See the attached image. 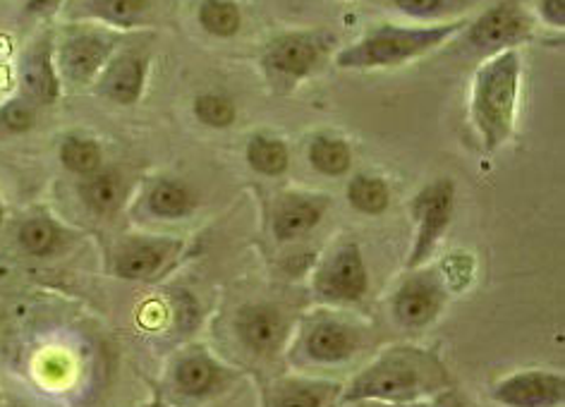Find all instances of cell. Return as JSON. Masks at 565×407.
<instances>
[{"label":"cell","instance_id":"cell-1","mask_svg":"<svg viewBox=\"0 0 565 407\" xmlns=\"http://www.w3.org/2000/svg\"><path fill=\"white\" fill-rule=\"evenodd\" d=\"M450 388L446 364L415 345H393L343 386L333 407H352L366 400L415 403L429 400Z\"/></svg>","mask_w":565,"mask_h":407},{"label":"cell","instance_id":"cell-2","mask_svg":"<svg viewBox=\"0 0 565 407\" xmlns=\"http://www.w3.org/2000/svg\"><path fill=\"white\" fill-rule=\"evenodd\" d=\"M522 63L518 51L489 55L475 69L470 89V125L484 151L501 149L515 132Z\"/></svg>","mask_w":565,"mask_h":407},{"label":"cell","instance_id":"cell-3","mask_svg":"<svg viewBox=\"0 0 565 407\" xmlns=\"http://www.w3.org/2000/svg\"><path fill=\"white\" fill-rule=\"evenodd\" d=\"M468 20H450L439 24H381L366 32L355 44L335 53L341 69H391L405 65L419 55L444 46L446 41L462 34Z\"/></svg>","mask_w":565,"mask_h":407},{"label":"cell","instance_id":"cell-4","mask_svg":"<svg viewBox=\"0 0 565 407\" xmlns=\"http://www.w3.org/2000/svg\"><path fill=\"white\" fill-rule=\"evenodd\" d=\"M333 46L327 32H286L266 44L262 53V73L268 87L290 94L319 67L323 55Z\"/></svg>","mask_w":565,"mask_h":407},{"label":"cell","instance_id":"cell-5","mask_svg":"<svg viewBox=\"0 0 565 407\" xmlns=\"http://www.w3.org/2000/svg\"><path fill=\"white\" fill-rule=\"evenodd\" d=\"M456 214V182L439 178L424 185L409 202V216L415 223L413 247L407 255V271L422 269L434 257Z\"/></svg>","mask_w":565,"mask_h":407},{"label":"cell","instance_id":"cell-6","mask_svg":"<svg viewBox=\"0 0 565 407\" xmlns=\"http://www.w3.org/2000/svg\"><path fill=\"white\" fill-rule=\"evenodd\" d=\"M120 34L108 26L77 24L63 32L61 44L55 46V65L63 82L73 87L96 82L106 63L118 51Z\"/></svg>","mask_w":565,"mask_h":407},{"label":"cell","instance_id":"cell-7","mask_svg":"<svg viewBox=\"0 0 565 407\" xmlns=\"http://www.w3.org/2000/svg\"><path fill=\"white\" fill-rule=\"evenodd\" d=\"M315 294L327 304L362 302L370 290V269L358 243L343 240L333 245L317 264L312 276Z\"/></svg>","mask_w":565,"mask_h":407},{"label":"cell","instance_id":"cell-8","mask_svg":"<svg viewBox=\"0 0 565 407\" xmlns=\"http://www.w3.org/2000/svg\"><path fill=\"white\" fill-rule=\"evenodd\" d=\"M362 345V331L331 312H317L302 321L295 355L317 367H335L348 362Z\"/></svg>","mask_w":565,"mask_h":407},{"label":"cell","instance_id":"cell-9","mask_svg":"<svg viewBox=\"0 0 565 407\" xmlns=\"http://www.w3.org/2000/svg\"><path fill=\"white\" fill-rule=\"evenodd\" d=\"M462 32L465 44L482 55L484 61L489 55L515 51L520 44H525L527 39H532L534 24L530 12L518 0H503V3L482 12L475 22H468Z\"/></svg>","mask_w":565,"mask_h":407},{"label":"cell","instance_id":"cell-10","mask_svg":"<svg viewBox=\"0 0 565 407\" xmlns=\"http://www.w3.org/2000/svg\"><path fill=\"white\" fill-rule=\"evenodd\" d=\"M448 300L446 278L439 271L422 269L409 271L391 300V312L395 324L407 331H422L431 326L441 317Z\"/></svg>","mask_w":565,"mask_h":407},{"label":"cell","instance_id":"cell-11","mask_svg":"<svg viewBox=\"0 0 565 407\" xmlns=\"http://www.w3.org/2000/svg\"><path fill=\"white\" fill-rule=\"evenodd\" d=\"M491 400L501 407H561L565 376L548 369H522L491 386Z\"/></svg>","mask_w":565,"mask_h":407},{"label":"cell","instance_id":"cell-12","mask_svg":"<svg viewBox=\"0 0 565 407\" xmlns=\"http://www.w3.org/2000/svg\"><path fill=\"white\" fill-rule=\"evenodd\" d=\"M331 200L319 192H282L271 208V231L278 243H295L312 233L327 216Z\"/></svg>","mask_w":565,"mask_h":407},{"label":"cell","instance_id":"cell-13","mask_svg":"<svg viewBox=\"0 0 565 407\" xmlns=\"http://www.w3.org/2000/svg\"><path fill=\"white\" fill-rule=\"evenodd\" d=\"M231 376L233 374L202 345L182 350V353L173 360V367H171L173 390L180 393L182 398H194V400L214 396V393L221 390Z\"/></svg>","mask_w":565,"mask_h":407},{"label":"cell","instance_id":"cell-14","mask_svg":"<svg viewBox=\"0 0 565 407\" xmlns=\"http://www.w3.org/2000/svg\"><path fill=\"white\" fill-rule=\"evenodd\" d=\"M288 317L278 304H247L235 317V333L249 353L271 357L288 341Z\"/></svg>","mask_w":565,"mask_h":407},{"label":"cell","instance_id":"cell-15","mask_svg":"<svg viewBox=\"0 0 565 407\" xmlns=\"http://www.w3.org/2000/svg\"><path fill=\"white\" fill-rule=\"evenodd\" d=\"M178 249L180 240L168 237H130L113 255V274L122 280H151L166 271Z\"/></svg>","mask_w":565,"mask_h":407},{"label":"cell","instance_id":"cell-16","mask_svg":"<svg viewBox=\"0 0 565 407\" xmlns=\"http://www.w3.org/2000/svg\"><path fill=\"white\" fill-rule=\"evenodd\" d=\"M22 96L30 98L36 106H51L58 101L63 92V79L55 65V41L53 34L46 32L32 41L26 49L20 69Z\"/></svg>","mask_w":565,"mask_h":407},{"label":"cell","instance_id":"cell-17","mask_svg":"<svg viewBox=\"0 0 565 407\" xmlns=\"http://www.w3.org/2000/svg\"><path fill=\"white\" fill-rule=\"evenodd\" d=\"M147 69V55L137 51H116L102 75L96 77V92L118 106H132L145 92Z\"/></svg>","mask_w":565,"mask_h":407},{"label":"cell","instance_id":"cell-18","mask_svg":"<svg viewBox=\"0 0 565 407\" xmlns=\"http://www.w3.org/2000/svg\"><path fill=\"white\" fill-rule=\"evenodd\" d=\"M153 0H73V18L92 20L113 32H130L145 26L151 18Z\"/></svg>","mask_w":565,"mask_h":407},{"label":"cell","instance_id":"cell-19","mask_svg":"<svg viewBox=\"0 0 565 407\" xmlns=\"http://www.w3.org/2000/svg\"><path fill=\"white\" fill-rule=\"evenodd\" d=\"M343 384L331 378L290 376L274 386L271 407H333Z\"/></svg>","mask_w":565,"mask_h":407},{"label":"cell","instance_id":"cell-20","mask_svg":"<svg viewBox=\"0 0 565 407\" xmlns=\"http://www.w3.org/2000/svg\"><path fill=\"white\" fill-rule=\"evenodd\" d=\"M145 202L151 216L166 218V221L185 218L196 208L194 192L185 185V182L173 180V178H161L157 182H151Z\"/></svg>","mask_w":565,"mask_h":407},{"label":"cell","instance_id":"cell-21","mask_svg":"<svg viewBox=\"0 0 565 407\" xmlns=\"http://www.w3.org/2000/svg\"><path fill=\"white\" fill-rule=\"evenodd\" d=\"M307 161L317 173L327 178H341L352 168V149L343 137L331 132H319L309 139Z\"/></svg>","mask_w":565,"mask_h":407},{"label":"cell","instance_id":"cell-22","mask_svg":"<svg viewBox=\"0 0 565 407\" xmlns=\"http://www.w3.org/2000/svg\"><path fill=\"white\" fill-rule=\"evenodd\" d=\"M79 194L87 208H92L98 216H108L113 212H118L122 204V178L116 171H104L98 168L96 173L82 178L79 182Z\"/></svg>","mask_w":565,"mask_h":407},{"label":"cell","instance_id":"cell-23","mask_svg":"<svg viewBox=\"0 0 565 407\" xmlns=\"http://www.w3.org/2000/svg\"><path fill=\"white\" fill-rule=\"evenodd\" d=\"M245 161L254 173L264 178H278L288 171L290 165V151L282 139L274 135H254L245 147Z\"/></svg>","mask_w":565,"mask_h":407},{"label":"cell","instance_id":"cell-24","mask_svg":"<svg viewBox=\"0 0 565 407\" xmlns=\"http://www.w3.org/2000/svg\"><path fill=\"white\" fill-rule=\"evenodd\" d=\"M345 200L358 214L381 216V214H386L391 206V188L384 178L370 175V173H358V175H352L348 182Z\"/></svg>","mask_w":565,"mask_h":407},{"label":"cell","instance_id":"cell-25","mask_svg":"<svg viewBox=\"0 0 565 407\" xmlns=\"http://www.w3.org/2000/svg\"><path fill=\"white\" fill-rule=\"evenodd\" d=\"M196 22L209 36L233 39L243 26V10L235 0H200Z\"/></svg>","mask_w":565,"mask_h":407},{"label":"cell","instance_id":"cell-26","mask_svg":"<svg viewBox=\"0 0 565 407\" xmlns=\"http://www.w3.org/2000/svg\"><path fill=\"white\" fill-rule=\"evenodd\" d=\"M20 247L32 257H51L63 243V233L55 226V221L49 216H32L26 218L18 231Z\"/></svg>","mask_w":565,"mask_h":407},{"label":"cell","instance_id":"cell-27","mask_svg":"<svg viewBox=\"0 0 565 407\" xmlns=\"http://www.w3.org/2000/svg\"><path fill=\"white\" fill-rule=\"evenodd\" d=\"M58 157L67 171L79 175V178H87V175L96 173L104 161L102 147H98L94 139L84 137V135H67L61 142Z\"/></svg>","mask_w":565,"mask_h":407},{"label":"cell","instance_id":"cell-28","mask_svg":"<svg viewBox=\"0 0 565 407\" xmlns=\"http://www.w3.org/2000/svg\"><path fill=\"white\" fill-rule=\"evenodd\" d=\"M388 3L403 12L405 18L424 24H439L436 20L458 15L472 0H388Z\"/></svg>","mask_w":565,"mask_h":407},{"label":"cell","instance_id":"cell-29","mask_svg":"<svg viewBox=\"0 0 565 407\" xmlns=\"http://www.w3.org/2000/svg\"><path fill=\"white\" fill-rule=\"evenodd\" d=\"M192 108H194V118L202 125H206V128H214V130L231 128L237 118L235 104L223 94H211V92L200 94L194 98Z\"/></svg>","mask_w":565,"mask_h":407},{"label":"cell","instance_id":"cell-30","mask_svg":"<svg viewBox=\"0 0 565 407\" xmlns=\"http://www.w3.org/2000/svg\"><path fill=\"white\" fill-rule=\"evenodd\" d=\"M36 104L26 96H15L0 106V132L8 135H24L34 128L36 122Z\"/></svg>","mask_w":565,"mask_h":407},{"label":"cell","instance_id":"cell-31","mask_svg":"<svg viewBox=\"0 0 565 407\" xmlns=\"http://www.w3.org/2000/svg\"><path fill=\"white\" fill-rule=\"evenodd\" d=\"M536 15L551 30H565V0H536Z\"/></svg>","mask_w":565,"mask_h":407},{"label":"cell","instance_id":"cell-32","mask_svg":"<svg viewBox=\"0 0 565 407\" xmlns=\"http://www.w3.org/2000/svg\"><path fill=\"white\" fill-rule=\"evenodd\" d=\"M63 3H65V0H26L24 15L46 20V18H53L55 12L63 8Z\"/></svg>","mask_w":565,"mask_h":407},{"label":"cell","instance_id":"cell-33","mask_svg":"<svg viewBox=\"0 0 565 407\" xmlns=\"http://www.w3.org/2000/svg\"><path fill=\"white\" fill-rule=\"evenodd\" d=\"M429 407H468V405L460 400V396H458L456 390L446 388L441 393H436V396L429 400Z\"/></svg>","mask_w":565,"mask_h":407},{"label":"cell","instance_id":"cell-34","mask_svg":"<svg viewBox=\"0 0 565 407\" xmlns=\"http://www.w3.org/2000/svg\"><path fill=\"white\" fill-rule=\"evenodd\" d=\"M352 407H429V400H415V403H379V400H366L358 403Z\"/></svg>","mask_w":565,"mask_h":407},{"label":"cell","instance_id":"cell-35","mask_svg":"<svg viewBox=\"0 0 565 407\" xmlns=\"http://www.w3.org/2000/svg\"><path fill=\"white\" fill-rule=\"evenodd\" d=\"M141 407H166V405H163V400L157 396V398H151L149 403H145Z\"/></svg>","mask_w":565,"mask_h":407},{"label":"cell","instance_id":"cell-36","mask_svg":"<svg viewBox=\"0 0 565 407\" xmlns=\"http://www.w3.org/2000/svg\"><path fill=\"white\" fill-rule=\"evenodd\" d=\"M3 216H6V208H3V204H0V223H3Z\"/></svg>","mask_w":565,"mask_h":407},{"label":"cell","instance_id":"cell-37","mask_svg":"<svg viewBox=\"0 0 565 407\" xmlns=\"http://www.w3.org/2000/svg\"><path fill=\"white\" fill-rule=\"evenodd\" d=\"M0 407H26V405H18V403H10V405H0Z\"/></svg>","mask_w":565,"mask_h":407},{"label":"cell","instance_id":"cell-38","mask_svg":"<svg viewBox=\"0 0 565 407\" xmlns=\"http://www.w3.org/2000/svg\"><path fill=\"white\" fill-rule=\"evenodd\" d=\"M0 405H3V403H0Z\"/></svg>","mask_w":565,"mask_h":407}]
</instances>
